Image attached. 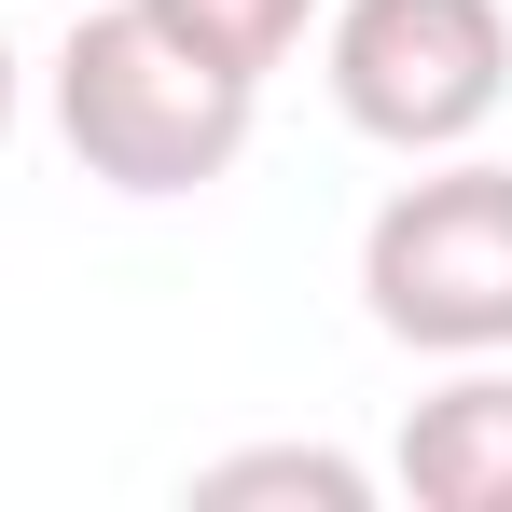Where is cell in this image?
<instances>
[{
  "instance_id": "cell-4",
  "label": "cell",
  "mask_w": 512,
  "mask_h": 512,
  "mask_svg": "<svg viewBox=\"0 0 512 512\" xmlns=\"http://www.w3.org/2000/svg\"><path fill=\"white\" fill-rule=\"evenodd\" d=\"M402 499L429 512H512V360H457L402 416Z\"/></svg>"
},
{
  "instance_id": "cell-5",
  "label": "cell",
  "mask_w": 512,
  "mask_h": 512,
  "mask_svg": "<svg viewBox=\"0 0 512 512\" xmlns=\"http://www.w3.org/2000/svg\"><path fill=\"white\" fill-rule=\"evenodd\" d=\"M194 499L236 512V499H319V512H360L374 499V471L360 457H333V443H250V457H208L194 471Z\"/></svg>"
},
{
  "instance_id": "cell-7",
  "label": "cell",
  "mask_w": 512,
  "mask_h": 512,
  "mask_svg": "<svg viewBox=\"0 0 512 512\" xmlns=\"http://www.w3.org/2000/svg\"><path fill=\"white\" fill-rule=\"evenodd\" d=\"M0 139H14V42H0Z\"/></svg>"
},
{
  "instance_id": "cell-3",
  "label": "cell",
  "mask_w": 512,
  "mask_h": 512,
  "mask_svg": "<svg viewBox=\"0 0 512 512\" xmlns=\"http://www.w3.org/2000/svg\"><path fill=\"white\" fill-rule=\"evenodd\" d=\"M319 70L374 153H471L512 97V0H333Z\"/></svg>"
},
{
  "instance_id": "cell-2",
  "label": "cell",
  "mask_w": 512,
  "mask_h": 512,
  "mask_svg": "<svg viewBox=\"0 0 512 512\" xmlns=\"http://www.w3.org/2000/svg\"><path fill=\"white\" fill-rule=\"evenodd\" d=\"M360 319L416 360H512V167L429 153L360 222Z\"/></svg>"
},
{
  "instance_id": "cell-6",
  "label": "cell",
  "mask_w": 512,
  "mask_h": 512,
  "mask_svg": "<svg viewBox=\"0 0 512 512\" xmlns=\"http://www.w3.org/2000/svg\"><path fill=\"white\" fill-rule=\"evenodd\" d=\"M153 14H167V28H194L222 70H250V84H263L277 56H305V28H319L333 0H153Z\"/></svg>"
},
{
  "instance_id": "cell-8",
  "label": "cell",
  "mask_w": 512,
  "mask_h": 512,
  "mask_svg": "<svg viewBox=\"0 0 512 512\" xmlns=\"http://www.w3.org/2000/svg\"><path fill=\"white\" fill-rule=\"evenodd\" d=\"M70 14H84V0H70Z\"/></svg>"
},
{
  "instance_id": "cell-1",
  "label": "cell",
  "mask_w": 512,
  "mask_h": 512,
  "mask_svg": "<svg viewBox=\"0 0 512 512\" xmlns=\"http://www.w3.org/2000/svg\"><path fill=\"white\" fill-rule=\"evenodd\" d=\"M250 125H263V84L222 70L153 0H84V14H70L56 139H70L84 180H111V194H208V180H236Z\"/></svg>"
}]
</instances>
